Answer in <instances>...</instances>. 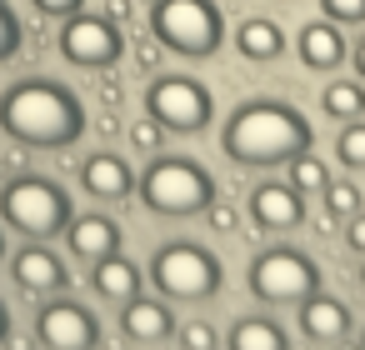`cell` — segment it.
I'll return each instance as SVG.
<instances>
[{"instance_id": "obj_11", "label": "cell", "mask_w": 365, "mask_h": 350, "mask_svg": "<svg viewBox=\"0 0 365 350\" xmlns=\"http://www.w3.org/2000/svg\"><path fill=\"white\" fill-rule=\"evenodd\" d=\"M41 340H46L51 350H91V345L101 340V330H96V320H91L86 305H76V300H51V305L41 310Z\"/></svg>"}, {"instance_id": "obj_10", "label": "cell", "mask_w": 365, "mask_h": 350, "mask_svg": "<svg viewBox=\"0 0 365 350\" xmlns=\"http://www.w3.org/2000/svg\"><path fill=\"white\" fill-rule=\"evenodd\" d=\"M245 210L255 230H295L305 220V190H295L290 180H255Z\"/></svg>"}, {"instance_id": "obj_31", "label": "cell", "mask_w": 365, "mask_h": 350, "mask_svg": "<svg viewBox=\"0 0 365 350\" xmlns=\"http://www.w3.org/2000/svg\"><path fill=\"white\" fill-rule=\"evenodd\" d=\"M36 11H46V16H76L81 0H36Z\"/></svg>"}, {"instance_id": "obj_29", "label": "cell", "mask_w": 365, "mask_h": 350, "mask_svg": "<svg viewBox=\"0 0 365 350\" xmlns=\"http://www.w3.org/2000/svg\"><path fill=\"white\" fill-rule=\"evenodd\" d=\"M160 135H165V130H160L155 120H135V125H130V145H135V150H155Z\"/></svg>"}, {"instance_id": "obj_20", "label": "cell", "mask_w": 365, "mask_h": 350, "mask_svg": "<svg viewBox=\"0 0 365 350\" xmlns=\"http://www.w3.org/2000/svg\"><path fill=\"white\" fill-rule=\"evenodd\" d=\"M91 285H96V295H106V300H120V305H125L130 295H140V270H135L130 260H120V250H115V255L96 260Z\"/></svg>"}, {"instance_id": "obj_7", "label": "cell", "mask_w": 365, "mask_h": 350, "mask_svg": "<svg viewBox=\"0 0 365 350\" xmlns=\"http://www.w3.org/2000/svg\"><path fill=\"white\" fill-rule=\"evenodd\" d=\"M0 210H6V220H11L21 235H36V240H51V235L66 230V220H71L66 190L51 185L46 175H21V180H11L6 195H0Z\"/></svg>"}, {"instance_id": "obj_22", "label": "cell", "mask_w": 365, "mask_h": 350, "mask_svg": "<svg viewBox=\"0 0 365 350\" xmlns=\"http://www.w3.org/2000/svg\"><path fill=\"white\" fill-rule=\"evenodd\" d=\"M335 160H340L345 170H365V115L340 125V135H335Z\"/></svg>"}, {"instance_id": "obj_9", "label": "cell", "mask_w": 365, "mask_h": 350, "mask_svg": "<svg viewBox=\"0 0 365 350\" xmlns=\"http://www.w3.org/2000/svg\"><path fill=\"white\" fill-rule=\"evenodd\" d=\"M61 51L71 66L86 71H106L120 61V31L110 26V16H71L61 31Z\"/></svg>"}, {"instance_id": "obj_18", "label": "cell", "mask_w": 365, "mask_h": 350, "mask_svg": "<svg viewBox=\"0 0 365 350\" xmlns=\"http://www.w3.org/2000/svg\"><path fill=\"white\" fill-rule=\"evenodd\" d=\"M16 285H21V290H31V295H51V290H61V285H66V265H61L51 250L26 245V250L16 255Z\"/></svg>"}, {"instance_id": "obj_35", "label": "cell", "mask_w": 365, "mask_h": 350, "mask_svg": "<svg viewBox=\"0 0 365 350\" xmlns=\"http://www.w3.org/2000/svg\"><path fill=\"white\" fill-rule=\"evenodd\" d=\"M0 335H6V310H0Z\"/></svg>"}, {"instance_id": "obj_25", "label": "cell", "mask_w": 365, "mask_h": 350, "mask_svg": "<svg viewBox=\"0 0 365 350\" xmlns=\"http://www.w3.org/2000/svg\"><path fill=\"white\" fill-rule=\"evenodd\" d=\"M225 335L210 325V320H185L180 325V350H220Z\"/></svg>"}, {"instance_id": "obj_17", "label": "cell", "mask_w": 365, "mask_h": 350, "mask_svg": "<svg viewBox=\"0 0 365 350\" xmlns=\"http://www.w3.org/2000/svg\"><path fill=\"white\" fill-rule=\"evenodd\" d=\"M235 51H240L250 66H270V61L285 56V31H280L275 21H265V16H250V21H240V31H235Z\"/></svg>"}, {"instance_id": "obj_5", "label": "cell", "mask_w": 365, "mask_h": 350, "mask_svg": "<svg viewBox=\"0 0 365 350\" xmlns=\"http://www.w3.org/2000/svg\"><path fill=\"white\" fill-rule=\"evenodd\" d=\"M150 280H155V290H160L165 300H190V305H195V300H210V295L220 290L225 270H220V260H215L205 245H195V240H170V245L155 250Z\"/></svg>"}, {"instance_id": "obj_2", "label": "cell", "mask_w": 365, "mask_h": 350, "mask_svg": "<svg viewBox=\"0 0 365 350\" xmlns=\"http://www.w3.org/2000/svg\"><path fill=\"white\" fill-rule=\"evenodd\" d=\"M0 125H6V135H16L21 145L61 150L86 130V110L56 81H21V86L6 91V101H0Z\"/></svg>"}, {"instance_id": "obj_30", "label": "cell", "mask_w": 365, "mask_h": 350, "mask_svg": "<svg viewBox=\"0 0 365 350\" xmlns=\"http://www.w3.org/2000/svg\"><path fill=\"white\" fill-rule=\"evenodd\" d=\"M345 240H350V250H360V255H365V215H360V210L345 220Z\"/></svg>"}, {"instance_id": "obj_37", "label": "cell", "mask_w": 365, "mask_h": 350, "mask_svg": "<svg viewBox=\"0 0 365 350\" xmlns=\"http://www.w3.org/2000/svg\"><path fill=\"white\" fill-rule=\"evenodd\" d=\"M360 345H365V325H360Z\"/></svg>"}, {"instance_id": "obj_34", "label": "cell", "mask_w": 365, "mask_h": 350, "mask_svg": "<svg viewBox=\"0 0 365 350\" xmlns=\"http://www.w3.org/2000/svg\"><path fill=\"white\" fill-rule=\"evenodd\" d=\"M330 350H365V345H360V340H350V335H345V340H335V345H330Z\"/></svg>"}, {"instance_id": "obj_24", "label": "cell", "mask_w": 365, "mask_h": 350, "mask_svg": "<svg viewBox=\"0 0 365 350\" xmlns=\"http://www.w3.org/2000/svg\"><path fill=\"white\" fill-rule=\"evenodd\" d=\"M320 205H325V215H335V220H350V215L360 210V185H355V180H325V190H320Z\"/></svg>"}, {"instance_id": "obj_3", "label": "cell", "mask_w": 365, "mask_h": 350, "mask_svg": "<svg viewBox=\"0 0 365 350\" xmlns=\"http://www.w3.org/2000/svg\"><path fill=\"white\" fill-rule=\"evenodd\" d=\"M140 200L150 215H205V205L215 200V180L200 160H185V155H160L145 165L140 175Z\"/></svg>"}, {"instance_id": "obj_13", "label": "cell", "mask_w": 365, "mask_h": 350, "mask_svg": "<svg viewBox=\"0 0 365 350\" xmlns=\"http://www.w3.org/2000/svg\"><path fill=\"white\" fill-rule=\"evenodd\" d=\"M295 51H300V66H310V71H335V66H345V56H350V46H345V36H340L335 21H310V26H300Z\"/></svg>"}, {"instance_id": "obj_8", "label": "cell", "mask_w": 365, "mask_h": 350, "mask_svg": "<svg viewBox=\"0 0 365 350\" xmlns=\"http://www.w3.org/2000/svg\"><path fill=\"white\" fill-rule=\"evenodd\" d=\"M145 110L160 130H175V135H195L210 125V91L195 81V76H160L150 81L145 91Z\"/></svg>"}, {"instance_id": "obj_21", "label": "cell", "mask_w": 365, "mask_h": 350, "mask_svg": "<svg viewBox=\"0 0 365 350\" xmlns=\"http://www.w3.org/2000/svg\"><path fill=\"white\" fill-rule=\"evenodd\" d=\"M320 105H325V115L330 120H360L365 115V86L360 81H330L325 91H320Z\"/></svg>"}, {"instance_id": "obj_36", "label": "cell", "mask_w": 365, "mask_h": 350, "mask_svg": "<svg viewBox=\"0 0 365 350\" xmlns=\"http://www.w3.org/2000/svg\"><path fill=\"white\" fill-rule=\"evenodd\" d=\"M360 285H365V260H360Z\"/></svg>"}, {"instance_id": "obj_6", "label": "cell", "mask_w": 365, "mask_h": 350, "mask_svg": "<svg viewBox=\"0 0 365 350\" xmlns=\"http://www.w3.org/2000/svg\"><path fill=\"white\" fill-rule=\"evenodd\" d=\"M245 285L265 305H300L310 290H320V265H315V255H305L295 245H265L250 260Z\"/></svg>"}, {"instance_id": "obj_33", "label": "cell", "mask_w": 365, "mask_h": 350, "mask_svg": "<svg viewBox=\"0 0 365 350\" xmlns=\"http://www.w3.org/2000/svg\"><path fill=\"white\" fill-rule=\"evenodd\" d=\"M130 16V0H110V21H125Z\"/></svg>"}, {"instance_id": "obj_27", "label": "cell", "mask_w": 365, "mask_h": 350, "mask_svg": "<svg viewBox=\"0 0 365 350\" xmlns=\"http://www.w3.org/2000/svg\"><path fill=\"white\" fill-rule=\"evenodd\" d=\"M205 225H210L215 235H235L240 215H235V205H225V200H210V205H205Z\"/></svg>"}, {"instance_id": "obj_38", "label": "cell", "mask_w": 365, "mask_h": 350, "mask_svg": "<svg viewBox=\"0 0 365 350\" xmlns=\"http://www.w3.org/2000/svg\"><path fill=\"white\" fill-rule=\"evenodd\" d=\"M0 250H6V245H0Z\"/></svg>"}, {"instance_id": "obj_19", "label": "cell", "mask_w": 365, "mask_h": 350, "mask_svg": "<svg viewBox=\"0 0 365 350\" xmlns=\"http://www.w3.org/2000/svg\"><path fill=\"white\" fill-rule=\"evenodd\" d=\"M225 350H290V335L270 315H240L225 335Z\"/></svg>"}, {"instance_id": "obj_1", "label": "cell", "mask_w": 365, "mask_h": 350, "mask_svg": "<svg viewBox=\"0 0 365 350\" xmlns=\"http://www.w3.org/2000/svg\"><path fill=\"white\" fill-rule=\"evenodd\" d=\"M310 145H315L310 120H305L295 105L265 101V96L235 105V110L225 115V125H220V150H225L235 165H245V170L290 165V160L305 155Z\"/></svg>"}, {"instance_id": "obj_26", "label": "cell", "mask_w": 365, "mask_h": 350, "mask_svg": "<svg viewBox=\"0 0 365 350\" xmlns=\"http://www.w3.org/2000/svg\"><path fill=\"white\" fill-rule=\"evenodd\" d=\"M320 16L335 26H360L365 21V0H320Z\"/></svg>"}, {"instance_id": "obj_14", "label": "cell", "mask_w": 365, "mask_h": 350, "mask_svg": "<svg viewBox=\"0 0 365 350\" xmlns=\"http://www.w3.org/2000/svg\"><path fill=\"white\" fill-rule=\"evenodd\" d=\"M120 330H125L135 345H160V340L175 335V315H170L165 300H140V295H130L125 310H120Z\"/></svg>"}, {"instance_id": "obj_15", "label": "cell", "mask_w": 365, "mask_h": 350, "mask_svg": "<svg viewBox=\"0 0 365 350\" xmlns=\"http://www.w3.org/2000/svg\"><path fill=\"white\" fill-rule=\"evenodd\" d=\"M81 180H86V190L96 200H125L135 190V175H130V165L120 155H91L81 165Z\"/></svg>"}, {"instance_id": "obj_4", "label": "cell", "mask_w": 365, "mask_h": 350, "mask_svg": "<svg viewBox=\"0 0 365 350\" xmlns=\"http://www.w3.org/2000/svg\"><path fill=\"white\" fill-rule=\"evenodd\" d=\"M150 31L165 51H175L185 61H205L225 41V21L215 11V0H155Z\"/></svg>"}, {"instance_id": "obj_16", "label": "cell", "mask_w": 365, "mask_h": 350, "mask_svg": "<svg viewBox=\"0 0 365 350\" xmlns=\"http://www.w3.org/2000/svg\"><path fill=\"white\" fill-rule=\"evenodd\" d=\"M71 250L96 265V260H106V255L120 250V225H115L110 215H76V225H71Z\"/></svg>"}, {"instance_id": "obj_32", "label": "cell", "mask_w": 365, "mask_h": 350, "mask_svg": "<svg viewBox=\"0 0 365 350\" xmlns=\"http://www.w3.org/2000/svg\"><path fill=\"white\" fill-rule=\"evenodd\" d=\"M345 61H350V66H355V81H360V86H365V36H360V41H355V46H350V56H345Z\"/></svg>"}, {"instance_id": "obj_12", "label": "cell", "mask_w": 365, "mask_h": 350, "mask_svg": "<svg viewBox=\"0 0 365 350\" xmlns=\"http://www.w3.org/2000/svg\"><path fill=\"white\" fill-rule=\"evenodd\" d=\"M295 320H300V335H305V340H315V345H335V340H345V335L355 330L350 305H345V300H335V295H325V290H310V295L300 300Z\"/></svg>"}, {"instance_id": "obj_28", "label": "cell", "mask_w": 365, "mask_h": 350, "mask_svg": "<svg viewBox=\"0 0 365 350\" xmlns=\"http://www.w3.org/2000/svg\"><path fill=\"white\" fill-rule=\"evenodd\" d=\"M16 46H21V26H16V16L6 6H0V61H11Z\"/></svg>"}, {"instance_id": "obj_23", "label": "cell", "mask_w": 365, "mask_h": 350, "mask_svg": "<svg viewBox=\"0 0 365 350\" xmlns=\"http://www.w3.org/2000/svg\"><path fill=\"white\" fill-rule=\"evenodd\" d=\"M285 170H290V185H295V190H305V195H320V190H325V180H330L325 160H320V155H310V150H305V155H295Z\"/></svg>"}]
</instances>
